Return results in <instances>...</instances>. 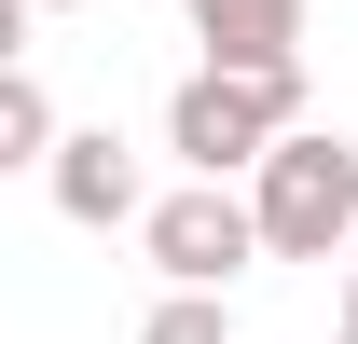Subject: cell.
I'll use <instances>...</instances> for the list:
<instances>
[{
	"instance_id": "1",
	"label": "cell",
	"mask_w": 358,
	"mask_h": 344,
	"mask_svg": "<svg viewBox=\"0 0 358 344\" xmlns=\"http://www.w3.org/2000/svg\"><path fill=\"white\" fill-rule=\"evenodd\" d=\"M303 124V69H193V83L166 96V152L193 179H262V152Z\"/></svg>"
},
{
	"instance_id": "2",
	"label": "cell",
	"mask_w": 358,
	"mask_h": 344,
	"mask_svg": "<svg viewBox=\"0 0 358 344\" xmlns=\"http://www.w3.org/2000/svg\"><path fill=\"white\" fill-rule=\"evenodd\" d=\"M248 207H262V248L275 261H331L358 234V138H331V124H289L262 152V179H248Z\"/></svg>"
},
{
	"instance_id": "3",
	"label": "cell",
	"mask_w": 358,
	"mask_h": 344,
	"mask_svg": "<svg viewBox=\"0 0 358 344\" xmlns=\"http://www.w3.org/2000/svg\"><path fill=\"white\" fill-rule=\"evenodd\" d=\"M138 248H152L166 289H221L234 261H262V207H248L234 179H193V193H166V207L138 220Z\"/></svg>"
},
{
	"instance_id": "4",
	"label": "cell",
	"mask_w": 358,
	"mask_h": 344,
	"mask_svg": "<svg viewBox=\"0 0 358 344\" xmlns=\"http://www.w3.org/2000/svg\"><path fill=\"white\" fill-rule=\"evenodd\" d=\"M55 207H69V220H83V234H110V220H152V207H138V152H124V138H110V124H83V138H55Z\"/></svg>"
},
{
	"instance_id": "5",
	"label": "cell",
	"mask_w": 358,
	"mask_h": 344,
	"mask_svg": "<svg viewBox=\"0 0 358 344\" xmlns=\"http://www.w3.org/2000/svg\"><path fill=\"white\" fill-rule=\"evenodd\" d=\"M207 69H303V0H179Z\"/></svg>"
},
{
	"instance_id": "6",
	"label": "cell",
	"mask_w": 358,
	"mask_h": 344,
	"mask_svg": "<svg viewBox=\"0 0 358 344\" xmlns=\"http://www.w3.org/2000/svg\"><path fill=\"white\" fill-rule=\"evenodd\" d=\"M55 96H42V69H0V166H55Z\"/></svg>"
},
{
	"instance_id": "7",
	"label": "cell",
	"mask_w": 358,
	"mask_h": 344,
	"mask_svg": "<svg viewBox=\"0 0 358 344\" xmlns=\"http://www.w3.org/2000/svg\"><path fill=\"white\" fill-rule=\"evenodd\" d=\"M138 344H234V317H221V289H166Z\"/></svg>"
},
{
	"instance_id": "8",
	"label": "cell",
	"mask_w": 358,
	"mask_h": 344,
	"mask_svg": "<svg viewBox=\"0 0 358 344\" xmlns=\"http://www.w3.org/2000/svg\"><path fill=\"white\" fill-rule=\"evenodd\" d=\"M345 331H358V261H345Z\"/></svg>"
},
{
	"instance_id": "9",
	"label": "cell",
	"mask_w": 358,
	"mask_h": 344,
	"mask_svg": "<svg viewBox=\"0 0 358 344\" xmlns=\"http://www.w3.org/2000/svg\"><path fill=\"white\" fill-rule=\"evenodd\" d=\"M28 14H69V0H28Z\"/></svg>"
},
{
	"instance_id": "10",
	"label": "cell",
	"mask_w": 358,
	"mask_h": 344,
	"mask_svg": "<svg viewBox=\"0 0 358 344\" xmlns=\"http://www.w3.org/2000/svg\"><path fill=\"white\" fill-rule=\"evenodd\" d=\"M345 344H358V331H345Z\"/></svg>"
}]
</instances>
